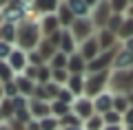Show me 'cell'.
<instances>
[{"mask_svg":"<svg viewBox=\"0 0 133 130\" xmlns=\"http://www.w3.org/2000/svg\"><path fill=\"white\" fill-rule=\"evenodd\" d=\"M129 99H127V95H113V110L115 112H120V115L124 117V112L129 110Z\"/></svg>","mask_w":133,"mask_h":130,"instance_id":"obj_27","label":"cell"},{"mask_svg":"<svg viewBox=\"0 0 133 130\" xmlns=\"http://www.w3.org/2000/svg\"><path fill=\"white\" fill-rule=\"evenodd\" d=\"M24 130H40V121H36V119H31L27 126H24Z\"/></svg>","mask_w":133,"mask_h":130,"instance_id":"obj_38","label":"cell"},{"mask_svg":"<svg viewBox=\"0 0 133 130\" xmlns=\"http://www.w3.org/2000/svg\"><path fill=\"white\" fill-rule=\"evenodd\" d=\"M0 130H14V128H11V126L5 121V124H0Z\"/></svg>","mask_w":133,"mask_h":130,"instance_id":"obj_42","label":"cell"},{"mask_svg":"<svg viewBox=\"0 0 133 130\" xmlns=\"http://www.w3.org/2000/svg\"><path fill=\"white\" fill-rule=\"evenodd\" d=\"M109 110H113V93H102V95H98V97L93 99V112L95 115H100V117H104Z\"/></svg>","mask_w":133,"mask_h":130,"instance_id":"obj_10","label":"cell"},{"mask_svg":"<svg viewBox=\"0 0 133 130\" xmlns=\"http://www.w3.org/2000/svg\"><path fill=\"white\" fill-rule=\"evenodd\" d=\"M104 130H124V126H104Z\"/></svg>","mask_w":133,"mask_h":130,"instance_id":"obj_41","label":"cell"},{"mask_svg":"<svg viewBox=\"0 0 133 130\" xmlns=\"http://www.w3.org/2000/svg\"><path fill=\"white\" fill-rule=\"evenodd\" d=\"M49 82H51V68L44 64V66H40V68H38V77H36V84L44 86V84H49Z\"/></svg>","mask_w":133,"mask_h":130,"instance_id":"obj_32","label":"cell"},{"mask_svg":"<svg viewBox=\"0 0 133 130\" xmlns=\"http://www.w3.org/2000/svg\"><path fill=\"white\" fill-rule=\"evenodd\" d=\"M38 20H40V31H42V37H51L53 33L62 31V27H60V22H58V16H56V13L42 16V18H38Z\"/></svg>","mask_w":133,"mask_h":130,"instance_id":"obj_12","label":"cell"},{"mask_svg":"<svg viewBox=\"0 0 133 130\" xmlns=\"http://www.w3.org/2000/svg\"><path fill=\"white\" fill-rule=\"evenodd\" d=\"M111 16H113V13H111V2H109V0H100V2H95L93 9H91V20H93L95 31L107 29Z\"/></svg>","mask_w":133,"mask_h":130,"instance_id":"obj_5","label":"cell"},{"mask_svg":"<svg viewBox=\"0 0 133 130\" xmlns=\"http://www.w3.org/2000/svg\"><path fill=\"white\" fill-rule=\"evenodd\" d=\"M36 51H38V53H40V57H42V60H44V62L49 64V60H51V57H53V55L58 53V49L53 47L51 42L47 40V37H42V42L38 44V49H36Z\"/></svg>","mask_w":133,"mask_h":130,"instance_id":"obj_20","label":"cell"},{"mask_svg":"<svg viewBox=\"0 0 133 130\" xmlns=\"http://www.w3.org/2000/svg\"><path fill=\"white\" fill-rule=\"evenodd\" d=\"M98 35V42H100V51H111L113 47H118L120 42H118V35L111 31H107V29H102V31L95 33Z\"/></svg>","mask_w":133,"mask_h":130,"instance_id":"obj_17","label":"cell"},{"mask_svg":"<svg viewBox=\"0 0 133 130\" xmlns=\"http://www.w3.org/2000/svg\"><path fill=\"white\" fill-rule=\"evenodd\" d=\"M109 79H111V71L84 75V97L95 99L98 95L107 93V90H109Z\"/></svg>","mask_w":133,"mask_h":130,"instance_id":"obj_2","label":"cell"},{"mask_svg":"<svg viewBox=\"0 0 133 130\" xmlns=\"http://www.w3.org/2000/svg\"><path fill=\"white\" fill-rule=\"evenodd\" d=\"M58 51L64 53V55H73V53H78V42H76V37L71 35V31H69V29H62Z\"/></svg>","mask_w":133,"mask_h":130,"instance_id":"obj_11","label":"cell"},{"mask_svg":"<svg viewBox=\"0 0 133 130\" xmlns=\"http://www.w3.org/2000/svg\"><path fill=\"white\" fill-rule=\"evenodd\" d=\"M122 49H124L127 53H131V55H133V37H131V40H127V42H122Z\"/></svg>","mask_w":133,"mask_h":130,"instance_id":"obj_39","label":"cell"},{"mask_svg":"<svg viewBox=\"0 0 133 130\" xmlns=\"http://www.w3.org/2000/svg\"><path fill=\"white\" fill-rule=\"evenodd\" d=\"M2 97H5V95H2V82H0V99H2Z\"/></svg>","mask_w":133,"mask_h":130,"instance_id":"obj_44","label":"cell"},{"mask_svg":"<svg viewBox=\"0 0 133 130\" xmlns=\"http://www.w3.org/2000/svg\"><path fill=\"white\" fill-rule=\"evenodd\" d=\"M109 93H113V95H131L133 93V68L131 71H111Z\"/></svg>","mask_w":133,"mask_h":130,"instance_id":"obj_3","label":"cell"},{"mask_svg":"<svg viewBox=\"0 0 133 130\" xmlns=\"http://www.w3.org/2000/svg\"><path fill=\"white\" fill-rule=\"evenodd\" d=\"M71 112L82 121V124H84L89 117L95 115V112H93V99H89V97H78L76 102L71 104Z\"/></svg>","mask_w":133,"mask_h":130,"instance_id":"obj_6","label":"cell"},{"mask_svg":"<svg viewBox=\"0 0 133 130\" xmlns=\"http://www.w3.org/2000/svg\"><path fill=\"white\" fill-rule=\"evenodd\" d=\"M42 42V31H40V20L29 18L22 24H18V37H16V47L22 49L24 53H31L38 49Z\"/></svg>","mask_w":133,"mask_h":130,"instance_id":"obj_1","label":"cell"},{"mask_svg":"<svg viewBox=\"0 0 133 130\" xmlns=\"http://www.w3.org/2000/svg\"><path fill=\"white\" fill-rule=\"evenodd\" d=\"M78 53H80L82 57H84V62L89 64V62H93L95 57L100 55V42H98V35H93V37H89L87 42H82L80 47H78Z\"/></svg>","mask_w":133,"mask_h":130,"instance_id":"obj_7","label":"cell"},{"mask_svg":"<svg viewBox=\"0 0 133 130\" xmlns=\"http://www.w3.org/2000/svg\"><path fill=\"white\" fill-rule=\"evenodd\" d=\"M122 24H124V16H111L109 18V24H107V31H111V33H115L118 35L120 33V29H122Z\"/></svg>","mask_w":133,"mask_h":130,"instance_id":"obj_29","label":"cell"},{"mask_svg":"<svg viewBox=\"0 0 133 130\" xmlns=\"http://www.w3.org/2000/svg\"><path fill=\"white\" fill-rule=\"evenodd\" d=\"M14 44H9V42H5V40H0V62H7L9 60V55L14 53Z\"/></svg>","mask_w":133,"mask_h":130,"instance_id":"obj_34","label":"cell"},{"mask_svg":"<svg viewBox=\"0 0 133 130\" xmlns=\"http://www.w3.org/2000/svg\"><path fill=\"white\" fill-rule=\"evenodd\" d=\"M14 79H16L14 68H11L7 62H0V82H2V84H9V82H14Z\"/></svg>","mask_w":133,"mask_h":130,"instance_id":"obj_28","label":"cell"},{"mask_svg":"<svg viewBox=\"0 0 133 130\" xmlns=\"http://www.w3.org/2000/svg\"><path fill=\"white\" fill-rule=\"evenodd\" d=\"M14 82H16V86H18V93L22 95V97H27V99H31V97H33V90H36V86H38L36 82L27 79L24 75H16Z\"/></svg>","mask_w":133,"mask_h":130,"instance_id":"obj_18","label":"cell"},{"mask_svg":"<svg viewBox=\"0 0 133 130\" xmlns=\"http://www.w3.org/2000/svg\"><path fill=\"white\" fill-rule=\"evenodd\" d=\"M102 119H104V126H122L124 124V117L120 112H115V110H109Z\"/></svg>","mask_w":133,"mask_h":130,"instance_id":"obj_31","label":"cell"},{"mask_svg":"<svg viewBox=\"0 0 133 130\" xmlns=\"http://www.w3.org/2000/svg\"><path fill=\"white\" fill-rule=\"evenodd\" d=\"M66 62H69V55H64V53L58 51L56 55L49 60V64H47V66H49L51 71H66Z\"/></svg>","mask_w":133,"mask_h":130,"instance_id":"obj_22","label":"cell"},{"mask_svg":"<svg viewBox=\"0 0 133 130\" xmlns=\"http://www.w3.org/2000/svg\"><path fill=\"white\" fill-rule=\"evenodd\" d=\"M2 24H5V20H2V11H0V27H2Z\"/></svg>","mask_w":133,"mask_h":130,"instance_id":"obj_43","label":"cell"},{"mask_svg":"<svg viewBox=\"0 0 133 130\" xmlns=\"http://www.w3.org/2000/svg\"><path fill=\"white\" fill-rule=\"evenodd\" d=\"M69 31H71V35L76 37L78 47H80L82 42H87L89 37H93L95 33H98V31H95V27H93V20H91V18H76Z\"/></svg>","mask_w":133,"mask_h":130,"instance_id":"obj_4","label":"cell"},{"mask_svg":"<svg viewBox=\"0 0 133 130\" xmlns=\"http://www.w3.org/2000/svg\"><path fill=\"white\" fill-rule=\"evenodd\" d=\"M124 18H133V2H129V9L124 13Z\"/></svg>","mask_w":133,"mask_h":130,"instance_id":"obj_40","label":"cell"},{"mask_svg":"<svg viewBox=\"0 0 133 130\" xmlns=\"http://www.w3.org/2000/svg\"><path fill=\"white\" fill-rule=\"evenodd\" d=\"M58 130H62V128H58Z\"/></svg>","mask_w":133,"mask_h":130,"instance_id":"obj_46","label":"cell"},{"mask_svg":"<svg viewBox=\"0 0 133 130\" xmlns=\"http://www.w3.org/2000/svg\"><path fill=\"white\" fill-rule=\"evenodd\" d=\"M131 37H133V18H124V24L118 33V42L122 44V42L131 40Z\"/></svg>","mask_w":133,"mask_h":130,"instance_id":"obj_24","label":"cell"},{"mask_svg":"<svg viewBox=\"0 0 133 130\" xmlns=\"http://www.w3.org/2000/svg\"><path fill=\"white\" fill-rule=\"evenodd\" d=\"M2 95L5 97L2 99H16L18 97V86H16V82H9V84H2Z\"/></svg>","mask_w":133,"mask_h":130,"instance_id":"obj_33","label":"cell"},{"mask_svg":"<svg viewBox=\"0 0 133 130\" xmlns=\"http://www.w3.org/2000/svg\"><path fill=\"white\" fill-rule=\"evenodd\" d=\"M84 130H104V119L100 115H93L84 121Z\"/></svg>","mask_w":133,"mask_h":130,"instance_id":"obj_30","label":"cell"},{"mask_svg":"<svg viewBox=\"0 0 133 130\" xmlns=\"http://www.w3.org/2000/svg\"><path fill=\"white\" fill-rule=\"evenodd\" d=\"M60 128V124H58L56 117H44V119H40V130H58Z\"/></svg>","mask_w":133,"mask_h":130,"instance_id":"obj_35","label":"cell"},{"mask_svg":"<svg viewBox=\"0 0 133 130\" xmlns=\"http://www.w3.org/2000/svg\"><path fill=\"white\" fill-rule=\"evenodd\" d=\"M7 64L14 68V73H16V75H22V73H24V68L29 66V53H24L22 49L16 47V49H14V53L9 55V60H7Z\"/></svg>","mask_w":133,"mask_h":130,"instance_id":"obj_8","label":"cell"},{"mask_svg":"<svg viewBox=\"0 0 133 130\" xmlns=\"http://www.w3.org/2000/svg\"><path fill=\"white\" fill-rule=\"evenodd\" d=\"M29 115L36 121L44 119V117H51V104L40 102V99H29Z\"/></svg>","mask_w":133,"mask_h":130,"instance_id":"obj_9","label":"cell"},{"mask_svg":"<svg viewBox=\"0 0 133 130\" xmlns=\"http://www.w3.org/2000/svg\"><path fill=\"white\" fill-rule=\"evenodd\" d=\"M58 124H60V128H84V124H82L80 119H78L73 112H69L66 117H62V119H58Z\"/></svg>","mask_w":133,"mask_h":130,"instance_id":"obj_25","label":"cell"},{"mask_svg":"<svg viewBox=\"0 0 133 130\" xmlns=\"http://www.w3.org/2000/svg\"><path fill=\"white\" fill-rule=\"evenodd\" d=\"M64 130H84V128H64Z\"/></svg>","mask_w":133,"mask_h":130,"instance_id":"obj_45","label":"cell"},{"mask_svg":"<svg viewBox=\"0 0 133 130\" xmlns=\"http://www.w3.org/2000/svg\"><path fill=\"white\" fill-rule=\"evenodd\" d=\"M64 88H69L73 93V97H84V75H69V82H66Z\"/></svg>","mask_w":133,"mask_h":130,"instance_id":"obj_19","label":"cell"},{"mask_svg":"<svg viewBox=\"0 0 133 130\" xmlns=\"http://www.w3.org/2000/svg\"><path fill=\"white\" fill-rule=\"evenodd\" d=\"M69 112H71V106H69V104H62V102H58V99L51 102V117L62 119V117H66Z\"/></svg>","mask_w":133,"mask_h":130,"instance_id":"obj_23","label":"cell"},{"mask_svg":"<svg viewBox=\"0 0 133 130\" xmlns=\"http://www.w3.org/2000/svg\"><path fill=\"white\" fill-rule=\"evenodd\" d=\"M0 35H2V40L5 42H9V44H14L16 47V37H18V27L16 24H2L0 27Z\"/></svg>","mask_w":133,"mask_h":130,"instance_id":"obj_21","label":"cell"},{"mask_svg":"<svg viewBox=\"0 0 133 130\" xmlns=\"http://www.w3.org/2000/svg\"><path fill=\"white\" fill-rule=\"evenodd\" d=\"M122 126H124V128H133V106L124 112V124Z\"/></svg>","mask_w":133,"mask_h":130,"instance_id":"obj_37","label":"cell"},{"mask_svg":"<svg viewBox=\"0 0 133 130\" xmlns=\"http://www.w3.org/2000/svg\"><path fill=\"white\" fill-rule=\"evenodd\" d=\"M56 16H58V22H60L62 29H71L73 20H76V16L71 13V9H69V5H66V2H58Z\"/></svg>","mask_w":133,"mask_h":130,"instance_id":"obj_15","label":"cell"},{"mask_svg":"<svg viewBox=\"0 0 133 130\" xmlns=\"http://www.w3.org/2000/svg\"><path fill=\"white\" fill-rule=\"evenodd\" d=\"M56 11H58V2H36V13H38V18L51 16Z\"/></svg>","mask_w":133,"mask_h":130,"instance_id":"obj_26","label":"cell"},{"mask_svg":"<svg viewBox=\"0 0 133 130\" xmlns=\"http://www.w3.org/2000/svg\"><path fill=\"white\" fill-rule=\"evenodd\" d=\"M131 68H133V55L127 53L122 47H120L118 55H115V60H113V68H111V71H131Z\"/></svg>","mask_w":133,"mask_h":130,"instance_id":"obj_16","label":"cell"},{"mask_svg":"<svg viewBox=\"0 0 133 130\" xmlns=\"http://www.w3.org/2000/svg\"><path fill=\"white\" fill-rule=\"evenodd\" d=\"M66 73L69 75H87V62L80 53H73L69 55V62H66Z\"/></svg>","mask_w":133,"mask_h":130,"instance_id":"obj_13","label":"cell"},{"mask_svg":"<svg viewBox=\"0 0 133 130\" xmlns=\"http://www.w3.org/2000/svg\"><path fill=\"white\" fill-rule=\"evenodd\" d=\"M66 5H69V9H71V13L76 18H91V9H93L91 2H87V0H69Z\"/></svg>","mask_w":133,"mask_h":130,"instance_id":"obj_14","label":"cell"},{"mask_svg":"<svg viewBox=\"0 0 133 130\" xmlns=\"http://www.w3.org/2000/svg\"><path fill=\"white\" fill-rule=\"evenodd\" d=\"M58 102L69 104V106H71V104L76 102V97H73V93H71L69 88H64V86H62V88H60V93H58Z\"/></svg>","mask_w":133,"mask_h":130,"instance_id":"obj_36","label":"cell"}]
</instances>
